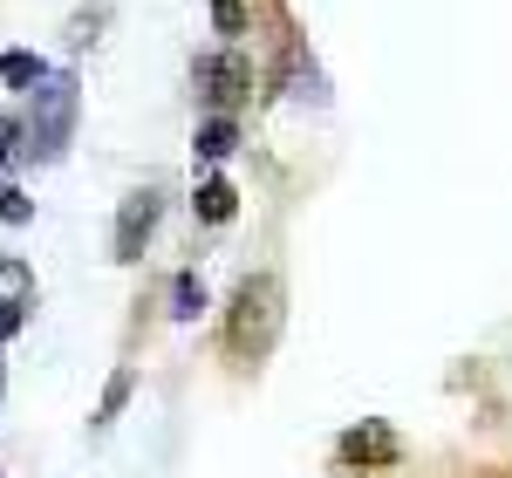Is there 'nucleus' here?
Returning <instances> with one entry per match:
<instances>
[{"label": "nucleus", "mask_w": 512, "mask_h": 478, "mask_svg": "<svg viewBox=\"0 0 512 478\" xmlns=\"http://www.w3.org/2000/svg\"><path fill=\"white\" fill-rule=\"evenodd\" d=\"M76 137V82L69 76H41L28 89V123H21V158L55 164Z\"/></svg>", "instance_id": "obj_1"}, {"label": "nucleus", "mask_w": 512, "mask_h": 478, "mask_svg": "<svg viewBox=\"0 0 512 478\" xmlns=\"http://www.w3.org/2000/svg\"><path fill=\"white\" fill-rule=\"evenodd\" d=\"M280 335V280L274 274H246L233 294V321H226V342L239 362H260Z\"/></svg>", "instance_id": "obj_2"}, {"label": "nucleus", "mask_w": 512, "mask_h": 478, "mask_svg": "<svg viewBox=\"0 0 512 478\" xmlns=\"http://www.w3.org/2000/svg\"><path fill=\"white\" fill-rule=\"evenodd\" d=\"M192 82H198V103H205V110H239L246 89H253V69H246L239 48H226V55H198Z\"/></svg>", "instance_id": "obj_3"}, {"label": "nucleus", "mask_w": 512, "mask_h": 478, "mask_svg": "<svg viewBox=\"0 0 512 478\" xmlns=\"http://www.w3.org/2000/svg\"><path fill=\"white\" fill-rule=\"evenodd\" d=\"M335 458H342V465H362V472H390L396 458H403V444H396V431L383 417H362L355 431H342Z\"/></svg>", "instance_id": "obj_4"}, {"label": "nucleus", "mask_w": 512, "mask_h": 478, "mask_svg": "<svg viewBox=\"0 0 512 478\" xmlns=\"http://www.w3.org/2000/svg\"><path fill=\"white\" fill-rule=\"evenodd\" d=\"M158 212H164V199L151 192V185L123 199V212H117V260H137V253L151 246V233H158Z\"/></svg>", "instance_id": "obj_5"}, {"label": "nucleus", "mask_w": 512, "mask_h": 478, "mask_svg": "<svg viewBox=\"0 0 512 478\" xmlns=\"http://www.w3.org/2000/svg\"><path fill=\"white\" fill-rule=\"evenodd\" d=\"M192 151L205 164H219V158H233L239 151V123H233V110H212V117L198 123V137H192Z\"/></svg>", "instance_id": "obj_6"}, {"label": "nucleus", "mask_w": 512, "mask_h": 478, "mask_svg": "<svg viewBox=\"0 0 512 478\" xmlns=\"http://www.w3.org/2000/svg\"><path fill=\"white\" fill-rule=\"evenodd\" d=\"M192 212L205 219V226H226L239 212V192H233V178H198V192H192Z\"/></svg>", "instance_id": "obj_7"}, {"label": "nucleus", "mask_w": 512, "mask_h": 478, "mask_svg": "<svg viewBox=\"0 0 512 478\" xmlns=\"http://www.w3.org/2000/svg\"><path fill=\"white\" fill-rule=\"evenodd\" d=\"M41 76H48V62H41L35 48H14V55H0V82H7L14 96H28Z\"/></svg>", "instance_id": "obj_8"}, {"label": "nucleus", "mask_w": 512, "mask_h": 478, "mask_svg": "<svg viewBox=\"0 0 512 478\" xmlns=\"http://www.w3.org/2000/svg\"><path fill=\"white\" fill-rule=\"evenodd\" d=\"M171 315H178V321H198V315H205V280H198L192 267L171 280Z\"/></svg>", "instance_id": "obj_9"}, {"label": "nucleus", "mask_w": 512, "mask_h": 478, "mask_svg": "<svg viewBox=\"0 0 512 478\" xmlns=\"http://www.w3.org/2000/svg\"><path fill=\"white\" fill-rule=\"evenodd\" d=\"M130 390H137V376H130V369H117V376H110V390H103V410H96V424H117V410L130 403Z\"/></svg>", "instance_id": "obj_10"}, {"label": "nucleus", "mask_w": 512, "mask_h": 478, "mask_svg": "<svg viewBox=\"0 0 512 478\" xmlns=\"http://www.w3.org/2000/svg\"><path fill=\"white\" fill-rule=\"evenodd\" d=\"M212 28L226 41H239L246 35V0H212Z\"/></svg>", "instance_id": "obj_11"}, {"label": "nucleus", "mask_w": 512, "mask_h": 478, "mask_svg": "<svg viewBox=\"0 0 512 478\" xmlns=\"http://www.w3.org/2000/svg\"><path fill=\"white\" fill-rule=\"evenodd\" d=\"M14 158H21V123L0 110V185H7V171H14Z\"/></svg>", "instance_id": "obj_12"}, {"label": "nucleus", "mask_w": 512, "mask_h": 478, "mask_svg": "<svg viewBox=\"0 0 512 478\" xmlns=\"http://www.w3.org/2000/svg\"><path fill=\"white\" fill-rule=\"evenodd\" d=\"M0 219H7V226H28V219H35V199L14 192V185H0Z\"/></svg>", "instance_id": "obj_13"}, {"label": "nucleus", "mask_w": 512, "mask_h": 478, "mask_svg": "<svg viewBox=\"0 0 512 478\" xmlns=\"http://www.w3.org/2000/svg\"><path fill=\"white\" fill-rule=\"evenodd\" d=\"M21 321H28V294H7V301H0V342H14Z\"/></svg>", "instance_id": "obj_14"}, {"label": "nucleus", "mask_w": 512, "mask_h": 478, "mask_svg": "<svg viewBox=\"0 0 512 478\" xmlns=\"http://www.w3.org/2000/svg\"><path fill=\"white\" fill-rule=\"evenodd\" d=\"M0 280H28V274H21V260H7V253H0Z\"/></svg>", "instance_id": "obj_15"}]
</instances>
